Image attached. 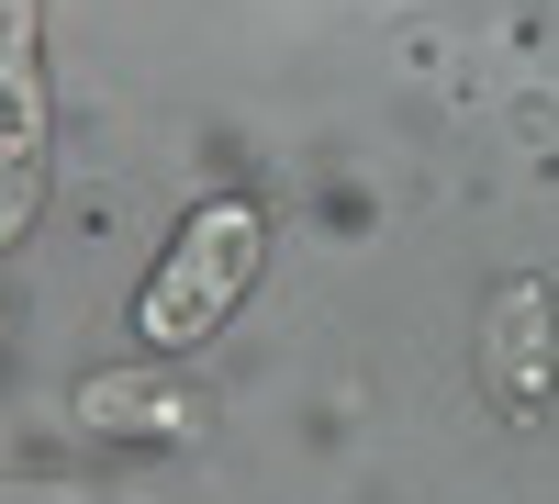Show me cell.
Masks as SVG:
<instances>
[{
    "mask_svg": "<svg viewBox=\"0 0 559 504\" xmlns=\"http://www.w3.org/2000/svg\"><path fill=\"white\" fill-rule=\"evenodd\" d=\"M247 258H258V213H247V202H213V213H191V236H179V269L146 292V337H157V348L202 337L213 314L236 303Z\"/></svg>",
    "mask_w": 559,
    "mask_h": 504,
    "instance_id": "6da1fadb",
    "label": "cell"
}]
</instances>
